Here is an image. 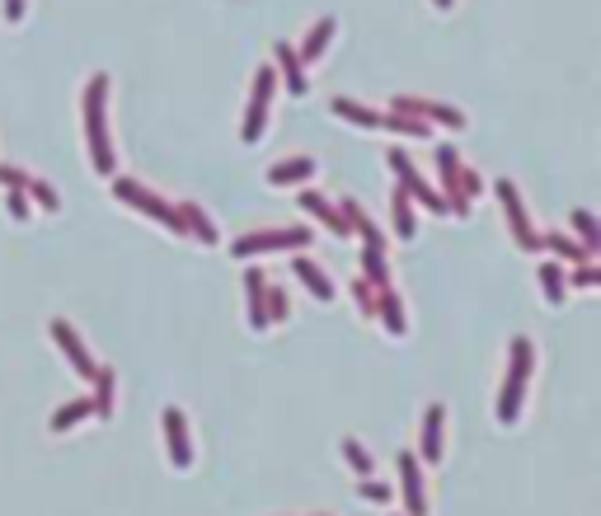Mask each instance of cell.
<instances>
[{
  "mask_svg": "<svg viewBox=\"0 0 601 516\" xmlns=\"http://www.w3.org/2000/svg\"><path fill=\"white\" fill-rule=\"evenodd\" d=\"M85 137H90V165L113 179L118 155H113V137H108V76H94L85 85Z\"/></svg>",
  "mask_w": 601,
  "mask_h": 516,
  "instance_id": "obj_1",
  "label": "cell"
},
{
  "mask_svg": "<svg viewBox=\"0 0 601 516\" xmlns=\"http://www.w3.org/2000/svg\"><path fill=\"white\" fill-rule=\"evenodd\" d=\"M531 371H536V348H531V338H512V366H508V380H503V395H498V423L503 427H512L522 418Z\"/></svg>",
  "mask_w": 601,
  "mask_h": 516,
  "instance_id": "obj_2",
  "label": "cell"
},
{
  "mask_svg": "<svg viewBox=\"0 0 601 516\" xmlns=\"http://www.w3.org/2000/svg\"><path fill=\"white\" fill-rule=\"evenodd\" d=\"M334 113L339 118H348V122H357V127H371V132H400V137H428L432 127L423 118H404V113H376V108H362V104H353V99H334Z\"/></svg>",
  "mask_w": 601,
  "mask_h": 516,
  "instance_id": "obj_3",
  "label": "cell"
},
{
  "mask_svg": "<svg viewBox=\"0 0 601 516\" xmlns=\"http://www.w3.org/2000/svg\"><path fill=\"white\" fill-rule=\"evenodd\" d=\"M315 240L306 226H282V230H249V235H240V240L231 244L235 258H254V254H273V249H306V244Z\"/></svg>",
  "mask_w": 601,
  "mask_h": 516,
  "instance_id": "obj_4",
  "label": "cell"
},
{
  "mask_svg": "<svg viewBox=\"0 0 601 516\" xmlns=\"http://www.w3.org/2000/svg\"><path fill=\"white\" fill-rule=\"evenodd\" d=\"M113 193H118V198H123L127 207H137L141 216H155V221H160L165 230L184 235V226H179V212H174V207H170L165 198H160V193H151L146 183H137V179H118V183H113Z\"/></svg>",
  "mask_w": 601,
  "mask_h": 516,
  "instance_id": "obj_5",
  "label": "cell"
},
{
  "mask_svg": "<svg viewBox=\"0 0 601 516\" xmlns=\"http://www.w3.org/2000/svg\"><path fill=\"white\" fill-rule=\"evenodd\" d=\"M273 94H278V71H273V66H259V71H254V94H249V108H245V132H240L249 146H254V141H263Z\"/></svg>",
  "mask_w": 601,
  "mask_h": 516,
  "instance_id": "obj_6",
  "label": "cell"
},
{
  "mask_svg": "<svg viewBox=\"0 0 601 516\" xmlns=\"http://www.w3.org/2000/svg\"><path fill=\"white\" fill-rule=\"evenodd\" d=\"M437 169H442V183H447L451 202H456V216H470V198L479 193V179L461 165V155L451 146H437Z\"/></svg>",
  "mask_w": 601,
  "mask_h": 516,
  "instance_id": "obj_7",
  "label": "cell"
},
{
  "mask_svg": "<svg viewBox=\"0 0 601 516\" xmlns=\"http://www.w3.org/2000/svg\"><path fill=\"white\" fill-rule=\"evenodd\" d=\"M494 193H498V202H503V212H508V221H512V235H517V244L522 249H540V230L531 226V216H526V202H522V193L512 188L508 179H498L494 183Z\"/></svg>",
  "mask_w": 601,
  "mask_h": 516,
  "instance_id": "obj_8",
  "label": "cell"
},
{
  "mask_svg": "<svg viewBox=\"0 0 601 516\" xmlns=\"http://www.w3.org/2000/svg\"><path fill=\"white\" fill-rule=\"evenodd\" d=\"M390 169L400 174V188H404V193H409V198H418V202H423V207H428V212L447 216V202H442V198H437V193H432V188H428V183L418 179V174H414V165H409V155H404V151H390Z\"/></svg>",
  "mask_w": 601,
  "mask_h": 516,
  "instance_id": "obj_9",
  "label": "cell"
},
{
  "mask_svg": "<svg viewBox=\"0 0 601 516\" xmlns=\"http://www.w3.org/2000/svg\"><path fill=\"white\" fill-rule=\"evenodd\" d=\"M52 338H57V348L66 352V362L76 366V371H80V376H85V380H94V371H99V362H94V357H90V348H85V338H80L76 329L66 324V319H57V324H52Z\"/></svg>",
  "mask_w": 601,
  "mask_h": 516,
  "instance_id": "obj_10",
  "label": "cell"
},
{
  "mask_svg": "<svg viewBox=\"0 0 601 516\" xmlns=\"http://www.w3.org/2000/svg\"><path fill=\"white\" fill-rule=\"evenodd\" d=\"M400 488H404V507L409 516H428V493H423V470H418L414 451H400Z\"/></svg>",
  "mask_w": 601,
  "mask_h": 516,
  "instance_id": "obj_11",
  "label": "cell"
},
{
  "mask_svg": "<svg viewBox=\"0 0 601 516\" xmlns=\"http://www.w3.org/2000/svg\"><path fill=\"white\" fill-rule=\"evenodd\" d=\"M165 441H170L174 470H188V465H193V437H188L184 409H165Z\"/></svg>",
  "mask_w": 601,
  "mask_h": 516,
  "instance_id": "obj_12",
  "label": "cell"
},
{
  "mask_svg": "<svg viewBox=\"0 0 601 516\" xmlns=\"http://www.w3.org/2000/svg\"><path fill=\"white\" fill-rule=\"evenodd\" d=\"M390 113H404V118H432V122H447V127H465L461 108L432 104V99H395V104H390Z\"/></svg>",
  "mask_w": 601,
  "mask_h": 516,
  "instance_id": "obj_13",
  "label": "cell"
},
{
  "mask_svg": "<svg viewBox=\"0 0 601 516\" xmlns=\"http://www.w3.org/2000/svg\"><path fill=\"white\" fill-rule=\"evenodd\" d=\"M292 277H301L306 282V291L315 296V301H334V282H329V273H324L315 258H306V254H296V263H292Z\"/></svg>",
  "mask_w": 601,
  "mask_h": 516,
  "instance_id": "obj_14",
  "label": "cell"
},
{
  "mask_svg": "<svg viewBox=\"0 0 601 516\" xmlns=\"http://www.w3.org/2000/svg\"><path fill=\"white\" fill-rule=\"evenodd\" d=\"M301 207H306L310 216H320V221H324V226H329V230H334L339 240H348V230H353V226L343 221V212H339V207H334V202H329V198H324V193H315V188H306V193H301Z\"/></svg>",
  "mask_w": 601,
  "mask_h": 516,
  "instance_id": "obj_15",
  "label": "cell"
},
{
  "mask_svg": "<svg viewBox=\"0 0 601 516\" xmlns=\"http://www.w3.org/2000/svg\"><path fill=\"white\" fill-rule=\"evenodd\" d=\"M245 291H249V329H268V287H263V268H245Z\"/></svg>",
  "mask_w": 601,
  "mask_h": 516,
  "instance_id": "obj_16",
  "label": "cell"
},
{
  "mask_svg": "<svg viewBox=\"0 0 601 516\" xmlns=\"http://www.w3.org/2000/svg\"><path fill=\"white\" fill-rule=\"evenodd\" d=\"M273 52H278V71H282V80H287V90H292L296 99H301V94L310 90V85H306V61L296 57V47H292V43H278Z\"/></svg>",
  "mask_w": 601,
  "mask_h": 516,
  "instance_id": "obj_17",
  "label": "cell"
},
{
  "mask_svg": "<svg viewBox=\"0 0 601 516\" xmlns=\"http://www.w3.org/2000/svg\"><path fill=\"white\" fill-rule=\"evenodd\" d=\"M442 432H447V409L432 404L423 413V460H442Z\"/></svg>",
  "mask_w": 601,
  "mask_h": 516,
  "instance_id": "obj_18",
  "label": "cell"
},
{
  "mask_svg": "<svg viewBox=\"0 0 601 516\" xmlns=\"http://www.w3.org/2000/svg\"><path fill=\"white\" fill-rule=\"evenodd\" d=\"M315 174V160L306 155H292V160H282V165L268 169V183H278V188H292V183H306Z\"/></svg>",
  "mask_w": 601,
  "mask_h": 516,
  "instance_id": "obj_19",
  "label": "cell"
},
{
  "mask_svg": "<svg viewBox=\"0 0 601 516\" xmlns=\"http://www.w3.org/2000/svg\"><path fill=\"white\" fill-rule=\"evenodd\" d=\"M174 212H179V226H184V235L193 230V235H198L202 244H216V226L207 221V212H202L198 202H179Z\"/></svg>",
  "mask_w": 601,
  "mask_h": 516,
  "instance_id": "obj_20",
  "label": "cell"
},
{
  "mask_svg": "<svg viewBox=\"0 0 601 516\" xmlns=\"http://www.w3.org/2000/svg\"><path fill=\"white\" fill-rule=\"evenodd\" d=\"M376 315L386 319L390 334H404V329H409V324H404V305H400V296H395L390 287H381V296H376Z\"/></svg>",
  "mask_w": 601,
  "mask_h": 516,
  "instance_id": "obj_21",
  "label": "cell"
},
{
  "mask_svg": "<svg viewBox=\"0 0 601 516\" xmlns=\"http://www.w3.org/2000/svg\"><path fill=\"white\" fill-rule=\"evenodd\" d=\"M409 193L404 188H395V202H390V212H395V230H400V240H414L418 235V221H414V207H409Z\"/></svg>",
  "mask_w": 601,
  "mask_h": 516,
  "instance_id": "obj_22",
  "label": "cell"
},
{
  "mask_svg": "<svg viewBox=\"0 0 601 516\" xmlns=\"http://www.w3.org/2000/svg\"><path fill=\"white\" fill-rule=\"evenodd\" d=\"M94 413H99V418H113V371H108V366H99V371H94Z\"/></svg>",
  "mask_w": 601,
  "mask_h": 516,
  "instance_id": "obj_23",
  "label": "cell"
},
{
  "mask_svg": "<svg viewBox=\"0 0 601 516\" xmlns=\"http://www.w3.org/2000/svg\"><path fill=\"white\" fill-rule=\"evenodd\" d=\"M540 287H545V301L555 305H564V296H569V287H564V268H559V263H545V268H540Z\"/></svg>",
  "mask_w": 601,
  "mask_h": 516,
  "instance_id": "obj_24",
  "label": "cell"
},
{
  "mask_svg": "<svg viewBox=\"0 0 601 516\" xmlns=\"http://www.w3.org/2000/svg\"><path fill=\"white\" fill-rule=\"evenodd\" d=\"M94 404L90 399H71V404H62V409L52 413V432H71V427L80 423V418H90Z\"/></svg>",
  "mask_w": 601,
  "mask_h": 516,
  "instance_id": "obj_25",
  "label": "cell"
},
{
  "mask_svg": "<svg viewBox=\"0 0 601 516\" xmlns=\"http://www.w3.org/2000/svg\"><path fill=\"white\" fill-rule=\"evenodd\" d=\"M329 38H334V19H320V24L310 29L306 47H301L296 57H301V61H320V57H324V47H329Z\"/></svg>",
  "mask_w": 601,
  "mask_h": 516,
  "instance_id": "obj_26",
  "label": "cell"
},
{
  "mask_svg": "<svg viewBox=\"0 0 601 516\" xmlns=\"http://www.w3.org/2000/svg\"><path fill=\"white\" fill-rule=\"evenodd\" d=\"M362 273H367V277H362V282H367V287H376V291L386 287V282H390V268H386V249H367V254H362Z\"/></svg>",
  "mask_w": 601,
  "mask_h": 516,
  "instance_id": "obj_27",
  "label": "cell"
},
{
  "mask_svg": "<svg viewBox=\"0 0 601 516\" xmlns=\"http://www.w3.org/2000/svg\"><path fill=\"white\" fill-rule=\"evenodd\" d=\"M540 249H555V258H564V263H592L583 244H569L564 235H540Z\"/></svg>",
  "mask_w": 601,
  "mask_h": 516,
  "instance_id": "obj_28",
  "label": "cell"
},
{
  "mask_svg": "<svg viewBox=\"0 0 601 516\" xmlns=\"http://www.w3.org/2000/svg\"><path fill=\"white\" fill-rule=\"evenodd\" d=\"M573 230H578V240H583L587 254H597L601 249V226L592 212H573Z\"/></svg>",
  "mask_w": 601,
  "mask_h": 516,
  "instance_id": "obj_29",
  "label": "cell"
},
{
  "mask_svg": "<svg viewBox=\"0 0 601 516\" xmlns=\"http://www.w3.org/2000/svg\"><path fill=\"white\" fill-rule=\"evenodd\" d=\"M24 198L38 202L43 212H57V207H62V198H57V188H52V183H43V179H24Z\"/></svg>",
  "mask_w": 601,
  "mask_h": 516,
  "instance_id": "obj_30",
  "label": "cell"
},
{
  "mask_svg": "<svg viewBox=\"0 0 601 516\" xmlns=\"http://www.w3.org/2000/svg\"><path fill=\"white\" fill-rule=\"evenodd\" d=\"M343 456H348V465H353V470L362 474V479H371V470H376V465H371V456L362 451V441L348 437V441H343Z\"/></svg>",
  "mask_w": 601,
  "mask_h": 516,
  "instance_id": "obj_31",
  "label": "cell"
},
{
  "mask_svg": "<svg viewBox=\"0 0 601 516\" xmlns=\"http://www.w3.org/2000/svg\"><path fill=\"white\" fill-rule=\"evenodd\" d=\"M24 179H29V174H19L15 165H0V183H5L10 193H15V188H19V193H24Z\"/></svg>",
  "mask_w": 601,
  "mask_h": 516,
  "instance_id": "obj_32",
  "label": "cell"
},
{
  "mask_svg": "<svg viewBox=\"0 0 601 516\" xmlns=\"http://www.w3.org/2000/svg\"><path fill=\"white\" fill-rule=\"evenodd\" d=\"M362 498L367 502H390V488L376 484V479H362Z\"/></svg>",
  "mask_w": 601,
  "mask_h": 516,
  "instance_id": "obj_33",
  "label": "cell"
},
{
  "mask_svg": "<svg viewBox=\"0 0 601 516\" xmlns=\"http://www.w3.org/2000/svg\"><path fill=\"white\" fill-rule=\"evenodd\" d=\"M353 296H357V305H362V315H371V319H376V301H371V287H367V282H357V287H353Z\"/></svg>",
  "mask_w": 601,
  "mask_h": 516,
  "instance_id": "obj_34",
  "label": "cell"
},
{
  "mask_svg": "<svg viewBox=\"0 0 601 516\" xmlns=\"http://www.w3.org/2000/svg\"><path fill=\"white\" fill-rule=\"evenodd\" d=\"M10 216H15V221H29V198H24V193H10Z\"/></svg>",
  "mask_w": 601,
  "mask_h": 516,
  "instance_id": "obj_35",
  "label": "cell"
},
{
  "mask_svg": "<svg viewBox=\"0 0 601 516\" xmlns=\"http://www.w3.org/2000/svg\"><path fill=\"white\" fill-rule=\"evenodd\" d=\"M573 282H578V287H597V282H601V273H597V268H592V263H578V277H573Z\"/></svg>",
  "mask_w": 601,
  "mask_h": 516,
  "instance_id": "obj_36",
  "label": "cell"
},
{
  "mask_svg": "<svg viewBox=\"0 0 601 516\" xmlns=\"http://www.w3.org/2000/svg\"><path fill=\"white\" fill-rule=\"evenodd\" d=\"M5 19L19 24V19H24V0H5Z\"/></svg>",
  "mask_w": 601,
  "mask_h": 516,
  "instance_id": "obj_37",
  "label": "cell"
},
{
  "mask_svg": "<svg viewBox=\"0 0 601 516\" xmlns=\"http://www.w3.org/2000/svg\"><path fill=\"white\" fill-rule=\"evenodd\" d=\"M432 5H437V10H451V5H456V0H432Z\"/></svg>",
  "mask_w": 601,
  "mask_h": 516,
  "instance_id": "obj_38",
  "label": "cell"
}]
</instances>
